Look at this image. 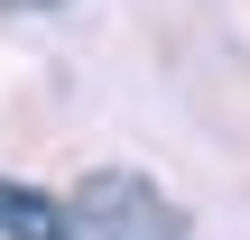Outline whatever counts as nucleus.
<instances>
[{
    "instance_id": "nucleus-2",
    "label": "nucleus",
    "mask_w": 250,
    "mask_h": 240,
    "mask_svg": "<svg viewBox=\"0 0 250 240\" xmlns=\"http://www.w3.org/2000/svg\"><path fill=\"white\" fill-rule=\"evenodd\" d=\"M83 222L65 213V203H46V194H28V185H0V240H74Z\"/></svg>"
},
{
    "instance_id": "nucleus-1",
    "label": "nucleus",
    "mask_w": 250,
    "mask_h": 240,
    "mask_svg": "<svg viewBox=\"0 0 250 240\" xmlns=\"http://www.w3.org/2000/svg\"><path fill=\"white\" fill-rule=\"evenodd\" d=\"M74 222H83V240H186V213L148 176H130V166L83 176L74 185Z\"/></svg>"
}]
</instances>
